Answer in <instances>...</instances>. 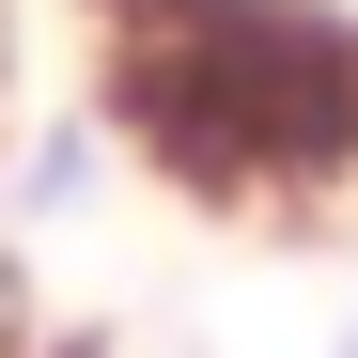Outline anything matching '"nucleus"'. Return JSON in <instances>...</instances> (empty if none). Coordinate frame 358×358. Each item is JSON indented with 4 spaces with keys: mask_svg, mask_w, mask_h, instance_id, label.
Here are the masks:
<instances>
[{
    "mask_svg": "<svg viewBox=\"0 0 358 358\" xmlns=\"http://www.w3.org/2000/svg\"><path fill=\"white\" fill-rule=\"evenodd\" d=\"M109 125L203 203L358 187V16L343 0H109Z\"/></svg>",
    "mask_w": 358,
    "mask_h": 358,
    "instance_id": "1",
    "label": "nucleus"
}]
</instances>
